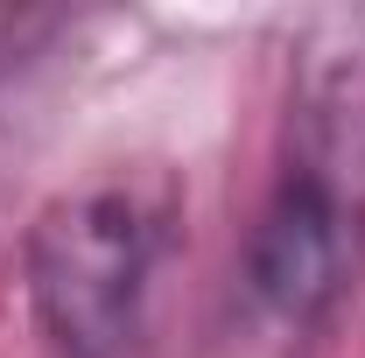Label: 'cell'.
Masks as SVG:
<instances>
[{
    "mask_svg": "<svg viewBox=\"0 0 365 358\" xmlns=\"http://www.w3.org/2000/svg\"><path fill=\"white\" fill-rule=\"evenodd\" d=\"M162 260V204L140 183H85L29 225V310L56 358H120Z\"/></svg>",
    "mask_w": 365,
    "mask_h": 358,
    "instance_id": "obj_2",
    "label": "cell"
},
{
    "mask_svg": "<svg viewBox=\"0 0 365 358\" xmlns=\"http://www.w3.org/2000/svg\"><path fill=\"white\" fill-rule=\"evenodd\" d=\"M365 274V7L309 14L288 56L281 169L260 204L246 281L253 302L317 330Z\"/></svg>",
    "mask_w": 365,
    "mask_h": 358,
    "instance_id": "obj_1",
    "label": "cell"
}]
</instances>
